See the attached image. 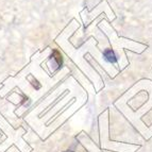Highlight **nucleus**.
<instances>
[{"mask_svg":"<svg viewBox=\"0 0 152 152\" xmlns=\"http://www.w3.org/2000/svg\"><path fill=\"white\" fill-rule=\"evenodd\" d=\"M50 61L51 65L54 68V70H58V69L62 67V64H63V58H62V54L58 52V50L53 49L52 50V53L50 56Z\"/></svg>","mask_w":152,"mask_h":152,"instance_id":"nucleus-1","label":"nucleus"},{"mask_svg":"<svg viewBox=\"0 0 152 152\" xmlns=\"http://www.w3.org/2000/svg\"><path fill=\"white\" fill-rule=\"evenodd\" d=\"M103 56L105 61H107L109 63H116L117 62V56L112 49H105L103 52Z\"/></svg>","mask_w":152,"mask_h":152,"instance_id":"nucleus-2","label":"nucleus"}]
</instances>
